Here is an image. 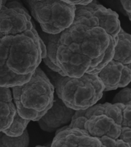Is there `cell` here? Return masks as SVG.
<instances>
[{"label":"cell","mask_w":131,"mask_h":147,"mask_svg":"<svg viewBox=\"0 0 131 147\" xmlns=\"http://www.w3.org/2000/svg\"><path fill=\"white\" fill-rule=\"evenodd\" d=\"M68 127L85 130L103 147H131V105L105 103L76 110Z\"/></svg>","instance_id":"1"},{"label":"cell","mask_w":131,"mask_h":147,"mask_svg":"<svg viewBox=\"0 0 131 147\" xmlns=\"http://www.w3.org/2000/svg\"><path fill=\"white\" fill-rule=\"evenodd\" d=\"M126 14H127V15H128V17H129V20L131 21V13H128V12H126Z\"/></svg>","instance_id":"22"},{"label":"cell","mask_w":131,"mask_h":147,"mask_svg":"<svg viewBox=\"0 0 131 147\" xmlns=\"http://www.w3.org/2000/svg\"><path fill=\"white\" fill-rule=\"evenodd\" d=\"M61 1L72 4V5L86 6L88 4L90 3L93 0H61Z\"/></svg>","instance_id":"19"},{"label":"cell","mask_w":131,"mask_h":147,"mask_svg":"<svg viewBox=\"0 0 131 147\" xmlns=\"http://www.w3.org/2000/svg\"><path fill=\"white\" fill-rule=\"evenodd\" d=\"M64 30L69 38L78 45L82 53L92 60L90 71L102 62L106 50L111 42L114 41L110 34L100 27H90L73 22Z\"/></svg>","instance_id":"6"},{"label":"cell","mask_w":131,"mask_h":147,"mask_svg":"<svg viewBox=\"0 0 131 147\" xmlns=\"http://www.w3.org/2000/svg\"><path fill=\"white\" fill-rule=\"evenodd\" d=\"M2 6V0H0V8H1Z\"/></svg>","instance_id":"23"},{"label":"cell","mask_w":131,"mask_h":147,"mask_svg":"<svg viewBox=\"0 0 131 147\" xmlns=\"http://www.w3.org/2000/svg\"><path fill=\"white\" fill-rule=\"evenodd\" d=\"M40 36L33 27L14 35L6 62L7 68L16 75L33 73L42 61Z\"/></svg>","instance_id":"4"},{"label":"cell","mask_w":131,"mask_h":147,"mask_svg":"<svg viewBox=\"0 0 131 147\" xmlns=\"http://www.w3.org/2000/svg\"><path fill=\"white\" fill-rule=\"evenodd\" d=\"M33 17L47 34H58L69 28L75 18L76 6L61 0H28Z\"/></svg>","instance_id":"5"},{"label":"cell","mask_w":131,"mask_h":147,"mask_svg":"<svg viewBox=\"0 0 131 147\" xmlns=\"http://www.w3.org/2000/svg\"><path fill=\"white\" fill-rule=\"evenodd\" d=\"M75 111L66 105L57 96H55L53 105L37 121L39 126L42 130L47 132L57 131L61 127L71 123Z\"/></svg>","instance_id":"9"},{"label":"cell","mask_w":131,"mask_h":147,"mask_svg":"<svg viewBox=\"0 0 131 147\" xmlns=\"http://www.w3.org/2000/svg\"><path fill=\"white\" fill-rule=\"evenodd\" d=\"M20 1V0H2V6L4 5V4H6L7 3L11 2V1Z\"/></svg>","instance_id":"21"},{"label":"cell","mask_w":131,"mask_h":147,"mask_svg":"<svg viewBox=\"0 0 131 147\" xmlns=\"http://www.w3.org/2000/svg\"><path fill=\"white\" fill-rule=\"evenodd\" d=\"M60 35L61 33L58 34H48V42L46 46L47 56L55 65H56V51H57L58 43Z\"/></svg>","instance_id":"16"},{"label":"cell","mask_w":131,"mask_h":147,"mask_svg":"<svg viewBox=\"0 0 131 147\" xmlns=\"http://www.w3.org/2000/svg\"><path fill=\"white\" fill-rule=\"evenodd\" d=\"M97 75L104 86V91L125 88L131 82V62L123 64L112 59Z\"/></svg>","instance_id":"8"},{"label":"cell","mask_w":131,"mask_h":147,"mask_svg":"<svg viewBox=\"0 0 131 147\" xmlns=\"http://www.w3.org/2000/svg\"><path fill=\"white\" fill-rule=\"evenodd\" d=\"M93 14L96 16L99 21V27L104 28L113 38L115 44L118 41V34L121 27L118 15L110 9H107L99 4L96 0H93L85 6Z\"/></svg>","instance_id":"11"},{"label":"cell","mask_w":131,"mask_h":147,"mask_svg":"<svg viewBox=\"0 0 131 147\" xmlns=\"http://www.w3.org/2000/svg\"><path fill=\"white\" fill-rule=\"evenodd\" d=\"M55 89L65 105L76 111L95 105L103 96L104 86L97 75L86 73L79 78L59 75Z\"/></svg>","instance_id":"3"},{"label":"cell","mask_w":131,"mask_h":147,"mask_svg":"<svg viewBox=\"0 0 131 147\" xmlns=\"http://www.w3.org/2000/svg\"><path fill=\"white\" fill-rule=\"evenodd\" d=\"M56 65L66 76L79 78L89 71L92 60L86 57L64 30L61 33L56 54Z\"/></svg>","instance_id":"7"},{"label":"cell","mask_w":131,"mask_h":147,"mask_svg":"<svg viewBox=\"0 0 131 147\" xmlns=\"http://www.w3.org/2000/svg\"><path fill=\"white\" fill-rule=\"evenodd\" d=\"M29 144V134L26 129L20 136H9L1 132L0 137V147H27Z\"/></svg>","instance_id":"14"},{"label":"cell","mask_w":131,"mask_h":147,"mask_svg":"<svg viewBox=\"0 0 131 147\" xmlns=\"http://www.w3.org/2000/svg\"><path fill=\"white\" fill-rule=\"evenodd\" d=\"M54 92V86L39 67L28 82L12 88L17 112L33 121H37L53 105Z\"/></svg>","instance_id":"2"},{"label":"cell","mask_w":131,"mask_h":147,"mask_svg":"<svg viewBox=\"0 0 131 147\" xmlns=\"http://www.w3.org/2000/svg\"><path fill=\"white\" fill-rule=\"evenodd\" d=\"M34 1H40V0H34Z\"/></svg>","instance_id":"24"},{"label":"cell","mask_w":131,"mask_h":147,"mask_svg":"<svg viewBox=\"0 0 131 147\" xmlns=\"http://www.w3.org/2000/svg\"><path fill=\"white\" fill-rule=\"evenodd\" d=\"M131 100V88H125L117 93L113 99V103H120L124 105H128Z\"/></svg>","instance_id":"17"},{"label":"cell","mask_w":131,"mask_h":147,"mask_svg":"<svg viewBox=\"0 0 131 147\" xmlns=\"http://www.w3.org/2000/svg\"><path fill=\"white\" fill-rule=\"evenodd\" d=\"M112 60L123 64L131 62V34L124 32L123 28L118 34V41Z\"/></svg>","instance_id":"13"},{"label":"cell","mask_w":131,"mask_h":147,"mask_svg":"<svg viewBox=\"0 0 131 147\" xmlns=\"http://www.w3.org/2000/svg\"><path fill=\"white\" fill-rule=\"evenodd\" d=\"M17 111L10 88L0 86V132L10 126Z\"/></svg>","instance_id":"12"},{"label":"cell","mask_w":131,"mask_h":147,"mask_svg":"<svg viewBox=\"0 0 131 147\" xmlns=\"http://www.w3.org/2000/svg\"><path fill=\"white\" fill-rule=\"evenodd\" d=\"M51 146H102L100 141L85 130L65 126L58 129L51 142Z\"/></svg>","instance_id":"10"},{"label":"cell","mask_w":131,"mask_h":147,"mask_svg":"<svg viewBox=\"0 0 131 147\" xmlns=\"http://www.w3.org/2000/svg\"><path fill=\"white\" fill-rule=\"evenodd\" d=\"M30 120L25 119L20 116L18 112L15 113L13 121L7 129L2 132L11 137H17L21 136L27 129Z\"/></svg>","instance_id":"15"},{"label":"cell","mask_w":131,"mask_h":147,"mask_svg":"<svg viewBox=\"0 0 131 147\" xmlns=\"http://www.w3.org/2000/svg\"><path fill=\"white\" fill-rule=\"evenodd\" d=\"M120 1L126 12L131 13V0H120Z\"/></svg>","instance_id":"20"},{"label":"cell","mask_w":131,"mask_h":147,"mask_svg":"<svg viewBox=\"0 0 131 147\" xmlns=\"http://www.w3.org/2000/svg\"><path fill=\"white\" fill-rule=\"evenodd\" d=\"M42 60L46 65L50 69V70L53 71L54 72L57 73L58 74L61 76H66L64 73H63V71L61 70V69L58 65H55L54 63L52 62L50 60V59L47 56H46L44 59H43Z\"/></svg>","instance_id":"18"}]
</instances>
